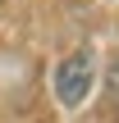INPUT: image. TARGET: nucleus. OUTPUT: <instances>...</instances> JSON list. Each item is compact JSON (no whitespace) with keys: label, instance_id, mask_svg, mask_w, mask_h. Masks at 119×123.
<instances>
[{"label":"nucleus","instance_id":"nucleus-1","mask_svg":"<svg viewBox=\"0 0 119 123\" xmlns=\"http://www.w3.org/2000/svg\"><path fill=\"white\" fill-rule=\"evenodd\" d=\"M92 82H96V55H92V46H78L73 55L60 59V68H55V96H60L64 110H78L92 96Z\"/></svg>","mask_w":119,"mask_h":123}]
</instances>
